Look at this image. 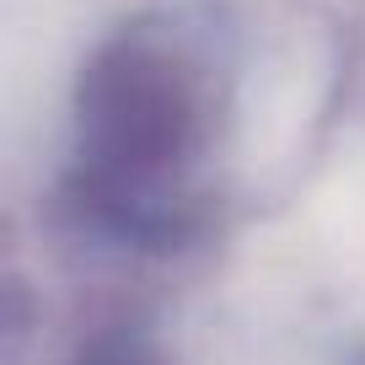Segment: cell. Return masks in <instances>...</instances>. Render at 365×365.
<instances>
[{
    "label": "cell",
    "instance_id": "cell-1",
    "mask_svg": "<svg viewBox=\"0 0 365 365\" xmlns=\"http://www.w3.org/2000/svg\"><path fill=\"white\" fill-rule=\"evenodd\" d=\"M205 124V86L172 38L124 33L103 43L76 86V194L86 215L113 237H172Z\"/></svg>",
    "mask_w": 365,
    "mask_h": 365
},
{
    "label": "cell",
    "instance_id": "cell-2",
    "mask_svg": "<svg viewBox=\"0 0 365 365\" xmlns=\"http://www.w3.org/2000/svg\"><path fill=\"white\" fill-rule=\"evenodd\" d=\"M70 365H167V360L140 328H108L81 344V354Z\"/></svg>",
    "mask_w": 365,
    "mask_h": 365
}]
</instances>
